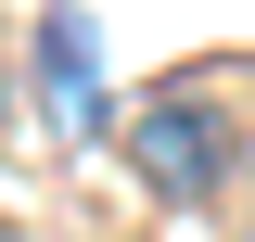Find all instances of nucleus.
I'll use <instances>...</instances> for the list:
<instances>
[{
	"mask_svg": "<svg viewBox=\"0 0 255 242\" xmlns=\"http://www.w3.org/2000/svg\"><path fill=\"white\" fill-rule=\"evenodd\" d=\"M230 153H243V127H230L204 90H153L140 115H128V166H140L166 204H204V191H230Z\"/></svg>",
	"mask_w": 255,
	"mask_h": 242,
	"instance_id": "f257e3e1",
	"label": "nucleus"
},
{
	"mask_svg": "<svg viewBox=\"0 0 255 242\" xmlns=\"http://www.w3.org/2000/svg\"><path fill=\"white\" fill-rule=\"evenodd\" d=\"M38 115H51V140H77V153L102 140V38H90L77 0L38 13Z\"/></svg>",
	"mask_w": 255,
	"mask_h": 242,
	"instance_id": "f03ea898",
	"label": "nucleus"
},
{
	"mask_svg": "<svg viewBox=\"0 0 255 242\" xmlns=\"http://www.w3.org/2000/svg\"><path fill=\"white\" fill-rule=\"evenodd\" d=\"M0 242H13V230H0Z\"/></svg>",
	"mask_w": 255,
	"mask_h": 242,
	"instance_id": "7ed1b4c3",
	"label": "nucleus"
}]
</instances>
